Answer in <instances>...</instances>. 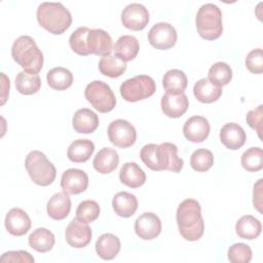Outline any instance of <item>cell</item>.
I'll list each match as a JSON object with an SVG mask.
<instances>
[{"mask_svg": "<svg viewBox=\"0 0 263 263\" xmlns=\"http://www.w3.org/2000/svg\"><path fill=\"white\" fill-rule=\"evenodd\" d=\"M140 157L147 167L152 171H171L179 173L184 161L178 156V147L168 142L160 145L147 144L140 151Z\"/></svg>", "mask_w": 263, "mask_h": 263, "instance_id": "obj_1", "label": "cell"}, {"mask_svg": "<svg viewBox=\"0 0 263 263\" xmlns=\"http://www.w3.org/2000/svg\"><path fill=\"white\" fill-rule=\"evenodd\" d=\"M177 224L181 236L188 241L198 240L204 232V222L201 208L197 200L187 198L183 200L176 214Z\"/></svg>", "mask_w": 263, "mask_h": 263, "instance_id": "obj_2", "label": "cell"}, {"mask_svg": "<svg viewBox=\"0 0 263 263\" xmlns=\"http://www.w3.org/2000/svg\"><path fill=\"white\" fill-rule=\"evenodd\" d=\"M37 21L49 33L60 35L71 26L72 15L60 2H43L37 8Z\"/></svg>", "mask_w": 263, "mask_h": 263, "instance_id": "obj_3", "label": "cell"}, {"mask_svg": "<svg viewBox=\"0 0 263 263\" xmlns=\"http://www.w3.org/2000/svg\"><path fill=\"white\" fill-rule=\"evenodd\" d=\"M11 57L25 72L38 74L43 67V53L34 39L23 35L14 40L11 46Z\"/></svg>", "mask_w": 263, "mask_h": 263, "instance_id": "obj_4", "label": "cell"}, {"mask_svg": "<svg viewBox=\"0 0 263 263\" xmlns=\"http://www.w3.org/2000/svg\"><path fill=\"white\" fill-rule=\"evenodd\" d=\"M195 25L201 38L205 40L218 39L223 32L221 9L213 3L201 5L196 13Z\"/></svg>", "mask_w": 263, "mask_h": 263, "instance_id": "obj_5", "label": "cell"}, {"mask_svg": "<svg viewBox=\"0 0 263 263\" xmlns=\"http://www.w3.org/2000/svg\"><path fill=\"white\" fill-rule=\"evenodd\" d=\"M25 167L31 180L39 186L50 185L57 176V170L46 155L38 150L31 151L25 160Z\"/></svg>", "mask_w": 263, "mask_h": 263, "instance_id": "obj_6", "label": "cell"}, {"mask_svg": "<svg viewBox=\"0 0 263 263\" xmlns=\"http://www.w3.org/2000/svg\"><path fill=\"white\" fill-rule=\"evenodd\" d=\"M84 96L87 102L101 113L112 111L116 105V98L111 87L101 80H93L88 83Z\"/></svg>", "mask_w": 263, "mask_h": 263, "instance_id": "obj_7", "label": "cell"}, {"mask_svg": "<svg viewBox=\"0 0 263 263\" xmlns=\"http://www.w3.org/2000/svg\"><path fill=\"white\" fill-rule=\"evenodd\" d=\"M119 90L126 102H138L150 98L155 92L156 85L150 76L138 75L122 82Z\"/></svg>", "mask_w": 263, "mask_h": 263, "instance_id": "obj_8", "label": "cell"}, {"mask_svg": "<svg viewBox=\"0 0 263 263\" xmlns=\"http://www.w3.org/2000/svg\"><path fill=\"white\" fill-rule=\"evenodd\" d=\"M110 142L119 148H128L133 146L137 139L135 126L124 119L113 120L107 129Z\"/></svg>", "mask_w": 263, "mask_h": 263, "instance_id": "obj_9", "label": "cell"}, {"mask_svg": "<svg viewBox=\"0 0 263 263\" xmlns=\"http://www.w3.org/2000/svg\"><path fill=\"white\" fill-rule=\"evenodd\" d=\"M177 31L168 23H157L148 32V41L156 49L165 50L177 42Z\"/></svg>", "mask_w": 263, "mask_h": 263, "instance_id": "obj_10", "label": "cell"}, {"mask_svg": "<svg viewBox=\"0 0 263 263\" xmlns=\"http://www.w3.org/2000/svg\"><path fill=\"white\" fill-rule=\"evenodd\" d=\"M121 23L133 31L143 30L149 23L148 9L140 3H130L121 12Z\"/></svg>", "mask_w": 263, "mask_h": 263, "instance_id": "obj_11", "label": "cell"}, {"mask_svg": "<svg viewBox=\"0 0 263 263\" xmlns=\"http://www.w3.org/2000/svg\"><path fill=\"white\" fill-rule=\"evenodd\" d=\"M91 229L87 223H83L76 218L73 219L65 230V238L69 246L75 249L86 247L91 240Z\"/></svg>", "mask_w": 263, "mask_h": 263, "instance_id": "obj_12", "label": "cell"}, {"mask_svg": "<svg viewBox=\"0 0 263 263\" xmlns=\"http://www.w3.org/2000/svg\"><path fill=\"white\" fill-rule=\"evenodd\" d=\"M88 186L87 174L79 168H68L61 178V187L69 195L84 192Z\"/></svg>", "mask_w": 263, "mask_h": 263, "instance_id": "obj_13", "label": "cell"}, {"mask_svg": "<svg viewBox=\"0 0 263 263\" xmlns=\"http://www.w3.org/2000/svg\"><path fill=\"white\" fill-rule=\"evenodd\" d=\"M135 232L144 240L156 238L161 232V221L159 217L154 213H143L135 222Z\"/></svg>", "mask_w": 263, "mask_h": 263, "instance_id": "obj_14", "label": "cell"}, {"mask_svg": "<svg viewBox=\"0 0 263 263\" xmlns=\"http://www.w3.org/2000/svg\"><path fill=\"white\" fill-rule=\"evenodd\" d=\"M210 130L211 126L208 119L199 115L187 119L183 126L184 137L193 143L203 142L209 137Z\"/></svg>", "mask_w": 263, "mask_h": 263, "instance_id": "obj_15", "label": "cell"}, {"mask_svg": "<svg viewBox=\"0 0 263 263\" xmlns=\"http://www.w3.org/2000/svg\"><path fill=\"white\" fill-rule=\"evenodd\" d=\"M4 224L8 233L14 236H22L30 230L31 219L24 210L12 208L6 214Z\"/></svg>", "mask_w": 263, "mask_h": 263, "instance_id": "obj_16", "label": "cell"}, {"mask_svg": "<svg viewBox=\"0 0 263 263\" xmlns=\"http://www.w3.org/2000/svg\"><path fill=\"white\" fill-rule=\"evenodd\" d=\"M189 101L184 92L172 93L165 91L161 98V110L167 117L179 118L188 109Z\"/></svg>", "mask_w": 263, "mask_h": 263, "instance_id": "obj_17", "label": "cell"}, {"mask_svg": "<svg viewBox=\"0 0 263 263\" xmlns=\"http://www.w3.org/2000/svg\"><path fill=\"white\" fill-rule=\"evenodd\" d=\"M87 48L90 53L96 55H110L113 49L112 38L102 29H91L87 35Z\"/></svg>", "mask_w": 263, "mask_h": 263, "instance_id": "obj_18", "label": "cell"}, {"mask_svg": "<svg viewBox=\"0 0 263 263\" xmlns=\"http://www.w3.org/2000/svg\"><path fill=\"white\" fill-rule=\"evenodd\" d=\"M246 139L247 136L243 128L235 122L224 124L220 130V140L222 144L230 150H237L242 147Z\"/></svg>", "mask_w": 263, "mask_h": 263, "instance_id": "obj_19", "label": "cell"}, {"mask_svg": "<svg viewBox=\"0 0 263 263\" xmlns=\"http://www.w3.org/2000/svg\"><path fill=\"white\" fill-rule=\"evenodd\" d=\"M98 115L87 108L79 109L72 118V125L75 132L79 134H91L99 126Z\"/></svg>", "mask_w": 263, "mask_h": 263, "instance_id": "obj_20", "label": "cell"}, {"mask_svg": "<svg viewBox=\"0 0 263 263\" xmlns=\"http://www.w3.org/2000/svg\"><path fill=\"white\" fill-rule=\"evenodd\" d=\"M71 210V199L69 194L58 192L53 194L47 202L46 211L48 216L53 220H63L68 217Z\"/></svg>", "mask_w": 263, "mask_h": 263, "instance_id": "obj_21", "label": "cell"}, {"mask_svg": "<svg viewBox=\"0 0 263 263\" xmlns=\"http://www.w3.org/2000/svg\"><path fill=\"white\" fill-rule=\"evenodd\" d=\"M119 156L115 149L105 147L102 148L92 160L93 167L100 174H110L118 166Z\"/></svg>", "mask_w": 263, "mask_h": 263, "instance_id": "obj_22", "label": "cell"}, {"mask_svg": "<svg viewBox=\"0 0 263 263\" xmlns=\"http://www.w3.org/2000/svg\"><path fill=\"white\" fill-rule=\"evenodd\" d=\"M120 240L112 233L102 234L96 241V252L103 260L114 259L120 251Z\"/></svg>", "mask_w": 263, "mask_h": 263, "instance_id": "obj_23", "label": "cell"}, {"mask_svg": "<svg viewBox=\"0 0 263 263\" xmlns=\"http://www.w3.org/2000/svg\"><path fill=\"white\" fill-rule=\"evenodd\" d=\"M120 182L130 188H138L146 182V174L136 162H125L119 172Z\"/></svg>", "mask_w": 263, "mask_h": 263, "instance_id": "obj_24", "label": "cell"}, {"mask_svg": "<svg viewBox=\"0 0 263 263\" xmlns=\"http://www.w3.org/2000/svg\"><path fill=\"white\" fill-rule=\"evenodd\" d=\"M112 206L118 216L128 218L136 213L138 209V199L129 192L120 191L114 195L112 199Z\"/></svg>", "mask_w": 263, "mask_h": 263, "instance_id": "obj_25", "label": "cell"}, {"mask_svg": "<svg viewBox=\"0 0 263 263\" xmlns=\"http://www.w3.org/2000/svg\"><path fill=\"white\" fill-rule=\"evenodd\" d=\"M193 93L197 101L204 104H210L220 99L222 88L212 83L208 78H201L194 84Z\"/></svg>", "mask_w": 263, "mask_h": 263, "instance_id": "obj_26", "label": "cell"}, {"mask_svg": "<svg viewBox=\"0 0 263 263\" xmlns=\"http://www.w3.org/2000/svg\"><path fill=\"white\" fill-rule=\"evenodd\" d=\"M113 49L115 55L126 63L128 61L134 60L137 57L140 49V45L136 37L132 35H123L117 39Z\"/></svg>", "mask_w": 263, "mask_h": 263, "instance_id": "obj_27", "label": "cell"}, {"mask_svg": "<svg viewBox=\"0 0 263 263\" xmlns=\"http://www.w3.org/2000/svg\"><path fill=\"white\" fill-rule=\"evenodd\" d=\"M95 151V144L88 139H78L71 143L67 150L68 158L76 163L87 161Z\"/></svg>", "mask_w": 263, "mask_h": 263, "instance_id": "obj_28", "label": "cell"}, {"mask_svg": "<svg viewBox=\"0 0 263 263\" xmlns=\"http://www.w3.org/2000/svg\"><path fill=\"white\" fill-rule=\"evenodd\" d=\"M261 230V222L251 215H245L240 217L235 224L236 234L243 239L252 240L257 238L260 235Z\"/></svg>", "mask_w": 263, "mask_h": 263, "instance_id": "obj_29", "label": "cell"}, {"mask_svg": "<svg viewBox=\"0 0 263 263\" xmlns=\"http://www.w3.org/2000/svg\"><path fill=\"white\" fill-rule=\"evenodd\" d=\"M29 246L39 253H46L50 251L55 242L53 233L46 228L35 229L28 238Z\"/></svg>", "mask_w": 263, "mask_h": 263, "instance_id": "obj_30", "label": "cell"}, {"mask_svg": "<svg viewBox=\"0 0 263 263\" xmlns=\"http://www.w3.org/2000/svg\"><path fill=\"white\" fill-rule=\"evenodd\" d=\"M48 85L55 90H65L73 83V74L70 70L63 67L50 69L46 74Z\"/></svg>", "mask_w": 263, "mask_h": 263, "instance_id": "obj_31", "label": "cell"}, {"mask_svg": "<svg viewBox=\"0 0 263 263\" xmlns=\"http://www.w3.org/2000/svg\"><path fill=\"white\" fill-rule=\"evenodd\" d=\"M187 76L186 74L179 69L168 70L162 78L163 88L167 92L172 93H181L187 87Z\"/></svg>", "mask_w": 263, "mask_h": 263, "instance_id": "obj_32", "label": "cell"}, {"mask_svg": "<svg viewBox=\"0 0 263 263\" xmlns=\"http://www.w3.org/2000/svg\"><path fill=\"white\" fill-rule=\"evenodd\" d=\"M15 87L16 90L26 96L36 93L41 87V79L38 74L20 72L15 77Z\"/></svg>", "mask_w": 263, "mask_h": 263, "instance_id": "obj_33", "label": "cell"}, {"mask_svg": "<svg viewBox=\"0 0 263 263\" xmlns=\"http://www.w3.org/2000/svg\"><path fill=\"white\" fill-rule=\"evenodd\" d=\"M99 70L101 74L107 77L117 78L125 72L126 63L116 55L102 57L99 62Z\"/></svg>", "mask_w": 263, "mask_h": 263, "instance_id": "obj_34", "label": "cell"}, {"mask_svg": "<svg viewBox=\"0 0 263 263\" xmlns=\"http://www.w3.org/2000/svg\"><path fill=\"white\" fill-rule=\"evenodd\" d=\"M208 79L217 86L222 87L228 84L232 79V70L228 64L217 62L210 68Z\"/></svg>", "mask_w": 263, "mask_h": 263, "instance_id": "obj_35", "label": "cell"}, {"mask_svg": "<svg viewBox=\"0 0 263 263\" xmlns=\"http://www.w3.org/2000/svg\"><path fill=\"white\" fill-rule=\"evenodd\" d=\"M242 167L248 172H258L263 167V152L260 147H251L240 158Z\"/></svg>", "mask_w": 263, "mask_h": 263, "instance_id": "obj_36", "label": "cell"}, {"mask_svg": "<svg viewBox=\"0 0 263 263\" xmlns=\"http://www.w3.org/2000/svg\"><path fill=\"white\" fill-rule=\"evenodd\" d=\"M90 29L87 27H79L76 29L69 38V44L71 49L79 55L90 54L87 48V35Z\"/></svg>", "mask_w": 263, "mask_h": 263, "instance_id": "obj_37", "label": "cell"}, {"mask_svg": "<svg viewBox=\"0 0 263 263\" xmlns=\"http://www.w3.org/2000/svg\"><path fill=\"white\" fill-rule=\"evenodd\" d=\"M100 216V205L97 201L86 199L81 201L76 209V219L83 223H91Z\"/></svg>", "mask_w": 263, "mask_h": 263, "instance_id": "obj_38", "label": "cell"}, {"mask_svg": "<svg viewBox=\"0 0 263 263\" xmlns=\"http://www.w3.org/2000/svg\"><path fill=\"white\" fill-rule=\"evenodd\" d=\"M214 164V155L208 149H197L190 156V165L196 172H206Z\"/></svg>", "mask_w": 263, "mask_h": 263, "instance_id": "obj_39", "label": "cell"}, {"mask_svg": "<svg viewBox=\"0 0 263 263\" xmlns=\"http://www.w3.org/2000/svg\"><path fill=\"white\" fill-rule=\"evenodd\" d=\"M228 260L232 263H249L252 260L251 248L242 242H237L229 247Z\"/></svg>", "mask_w": 263, "mask_h": 263, "instance_id": "obj_40", "label": "cell"}, {"mask_svg": "<svg viewBox=\"0 0 263 263\" xmlns=\"http://www.w3.org/2000/svg\"><path fill=\"white\" fill-rule=\"evenodd\" d=\"M246 66L248 70L254 74L263 72V53L261 48L251 50L246 58Z\"/></svg>", "mask_w": 263, "mask_h": 263, "instance_id": "obj_41", "label": "cell"}, {"mask_svg": "<svg viewBox=\"0 0 263 263\" xmlns=\"http://www.w3.org/2000/svg\"><path fill=\"white\" fill-rule=\"evenodd\" d=\"M262 117H263V106L259 105L253 110H250L246 116L247 123L250 127L255 129L258 137L262 139Z\"/></svg>", "mask_w": 263, "mask_h": 263, "instance_id": "obj_42", "label": "cell"}, {"mask_svg": "<svg viewBox=\"0 0 263 263\" xmlns=\"http://www.w3.org/2000/svg\"><path fill=\"white\" fill-rule=\"evenodd\" d=\"M34 261H35L34 257L26 251H8L4 253L0 258L1 263H10V262L32 263Z\"/></svg>", "mask_w": 263, "mask_h": 263, "instance_id": "obj_43", "label": "cell"}, {"mask_svg": "<svg viewBox=\"0 0 263 263\" xmlns=\"http://www.w3.org/2000/svg\"><path fill=\"white\" fill-rule=\"evenodd\" d=\"M262 179H259L258 182L254 185L253 191V203L254 208L257 209L258 212H262Z\"/></svg>", "mask_w": 263, "mask_h": 263, "instance_id": "obj_44", "label": "cell"}, {"mask_svg": "<svg viewBox=\"0 0 263 263\" xmlns=\"http://www.w3.org/2000/svg\"><path fill=\"white\" fill-rule=\"evenodd\" d=\"M1 76H2V80H3L1 105H3V104L6 102V100H7V96H8V92H9V86H10V83H9V79L6 77V75H5L4 73H1Z\"/></svg>", "mask_w": 263, "mask_h": 263, "instance_id": "obj_45", "label": "cell"}]
</instances>
